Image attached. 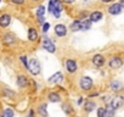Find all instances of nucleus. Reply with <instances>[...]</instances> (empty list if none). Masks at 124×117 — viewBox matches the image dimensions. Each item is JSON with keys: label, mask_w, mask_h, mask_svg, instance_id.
<instances>
[{"label": "nucleus", "mask_w": 124, "mask_h": 117, "mask_svg": "<svg viewBox=\"0 0 124 117\" xmlns=\"http://www.w3.org/2000/svg\"><path fill=\"white\" fill-rule=\"evenodd\" d=\"M33 1H37V0H33Z\"/></svg>", "instance_id": "40"}, {"label": "nucleus", "mask_w": 124, "mask_h": 117, "mask_svg": "<svg viewBox=\"0 0 124 117\" xmlns=\"http://www.w3.org/2000/svg\"><path fill=\"white\" fill-rule=\"evenodd\" d=\"M63 3H66V4H72V3H74L76 0H62Z\"/></svg>", "instance_id": "34"}, {"label": "nucleus", "mask_w": 124, "mask_h": 117, "mask_svg": "<svg viewBox=\"0 0 124 117\" xmlns=\"http://www.w3.org/2000/svg\"><path fill=\"white\" fill-rule=\"evenodd\" d=\"M11 3H14L16 5H22V4H24V0H11Z\"/></svg>", "instance_id": "32"}, {"label": "nucleus", "mask_w": 124, "mask_h": 117, "mask_svg": "<svg viewBox=\"0 0 124 117\" xmlns=\"http://www.w3.org/2000/svg\"><path fill=\"white\" fill-rule=\"evenodd\" d=\"M101 1H102V3H111L112 0H101Z\"/></svg>", "instance_id": "38"}, {"label": "nucleus", "mask_w": 124, "mask_h": 117, "mask_svg": "<svg viewBox=\"0 0 124 117\" xmlns=\"http://www.w3.org/2000/svg\"><path fill=\"white\" fill-rule=\"evenodd\" d=\"M102 18V12L100 11H94L90 14V21L91 22H99Z\"/></svg>", "instance_id": "18"}, {"label": "nucleus", "mask_w": 124, "mask_h": 117, "mask_svg": "<svg viewBox=\"0 0 124 117\" xmlns=\"http://www.w3.org/2000/svg\"><path fill=\"white\" fill-rule=\"evenodd\" d=\"M10 23H11V16H10V15L3 14L1 16H0V27L6 28Z\"/></svg>", "instance_id": "10"}, {"label": "nucleus", "mask_w": 124, "mask_h": 117, "mask_svg": "<svg viewBox=\"0 0 124 117\" xmlns=\"http://www.w3.org/2000/svg\"><path fill=\"white\" fill-rule=\"evenodd\" d=\"M3 94H4L6 98H14V96H15V92H12V90H10V89H8V88H5V89L3 90Z\"/></svg>", "instance_id": "26"}, {"label": "nucleus", "mask_w": 124, "mask_h": 117, "mask_svg": "<svg viewBox=\"0 0 124 117\" xmlns=\"http://www.w3.org/2000/svg\"><path fill=\"white\" fill-rule=\"evenodd\" d=\"M28 39L31 42H37L38 40V32L34 28H29L28 29Z\"/></svg>", "instance_id": "19"}, {"label": "nucleus", "mask_w": 124, "mask_h": 117, "mask_svg": "<svg viewBox=\"0 0 124 117\" xmlns=\"http://www.w3.org/2000/svg\"><path fill=\"white\" fill-rule=\"evenodd\" d=\"M44 14H45V8L44 6H39L38 10H37V16L38 17H44Z\"/></svg>", "instance_id": "28"}, {"label": "nucleus", "mask_w": 124, "mask_h": 117, "mask_svg": "<svg viewBox=\"0 0 124 117\" xmlns=\"http://www.w3.org/2000/svg\"><path fill=\"white\" fill-rule=\"evenodd\" d=\"M123 11V8L120 6V4L118 3V4H112L109 8H108V14L109 15H119L120 12Z\"/></svg>", "instance_id": "9"}, {"label": "nucleus", "mask_w": 124, "mask_h": 117, "mask_svg": "<svg viewBox=\"0 0 124 117\" xmlns=\"http://www.w3.org/2000/svg\"><path fill=\"white\" fill-rule=\"evenodd\" d=\"M28 117H34V111L31 109L29 110V113H28Z\"/></svg>", "instance_id": "35"}, {"label": "nucleus", "mask_w": 124, "mask_h": 117, "mask_svg": "<svg viewBox=\"0 0 124 117\" xmlns=\"http://www.w3.org/2000/svg\"><path fill=\"white\" fill-rule=\"evenodd\" d=\"M109 98H111L109 95H105V96H102V101H106V102H108V104H109V102H111V100H112V99H109Z\"/></svg>", "instance_id": "33"}, {"label": "nucleus", "mask_w": 124, "mask_h": 117, "mask_svg": "<svg viewBox=\"0 0 124 117\" xmlns=\"http://www.w3.org/2000/svg\"><path fill=\"white\" fill-rule=\"evenodd\" d=\"M63 10L62 8V4H61V0H54V16L56 18H58L61 16V11Z\"/></svg>", "instance_id": "5"}, {"label": "nucleus", "mask_w": 124, "mask_h": 117, "mask_svg": "<svg viewBox=\"0 0 124 117\" xmlns=\"http://www.w3.org/2000/svg\"><path fill=\"white\" fill-rule=\"evenodd\" d=\"M55 33L57 37H65L67 34V28L65 25H56L55 26Z\"/></svg>", "instance_id": "11"}, {"label": "nucleus", "mask_w": 124, "mask_h": 117, "mask_svg": "<svg viewBox=\"0 0 124 117\" xmlns=\"http://www.w3.org/2000/svg\"><path fill=\"white\" fill-rule=\"evenodd\" d=\"M43 48H44L46 51L51 52V54H54V52L56 51V46H55V44H54L49 38H46V39L43 42Z\"/></svg>", "instance_id": "6"}, {"label": "nucleus", "mask_w": 124, "mask_h": 117, "mask_svg": "<svg viewBox=\"0 0 124 117\" xmlns=\"http://www.w3.org/2000/svg\"><path fill=\"white\" fill-rule=\"evenodd\" d=\"M49 12H54V0H50V3H49Z\"/></svg>", "instance_id": "31"}, {"label": "nucleus", "mask_w": 124, "mask_h": 117, "mask_svg": "<svg viewBox=\"0 0 124 117\" xmlns=\"http://www.w3.org/2000/svg\"><path fill=\"white\" fill-rule=\"evenodd\" d=\"M38 113L41 117H49V113H47V110H46V104H41L38 107Z\"/></svg>", "instance_id": "20"}, {"label": "nucleus", "mask_w": 124, "mask_h": 117, "mask_svg": "<svg viewBox=\"0 0 124 117\" xmlns=\"http://www.w3.org/2000/svg\"><path fill=\"white\" fill-rule=\"evenodd\" d=\"M82 101H83V99H82V98H80V99H79V100H78V104H79V105H80V104H82Z\"/></svg>", "instance_id": "39"}, {"label": "nucleus", "mask_w": 124, "mask_h": 117, "mask_svg": "<svg viewBox=\"0 0 124 117\" xmlns=\"http://www.w3.org/2000/svg\"><path fill=\"white\" fill-rule=\"evenodd\" d=\"M91 27V21L90 20H84L80 21V31H88Z\"/></svg>", "instance_id": "21"}, {"label": "nucleus", "mask_w": 124, "mask_h": 117, "mask_svg": "<svg viewBox=\"0 0 124 117\" xmlns=\"http://www.w3.org/2000/svg\"><path fill=\"white\" fill-rule=\"evenodd\" d=\"M62 110H63V112L67 113V115H72L73 113V109H72V106L70 104H63L62 105Z\"/></svg>", "instance_id": "24"}, {"label": "nucleus", "mask_w": 124, "mask_h": 117, "mask_svg": "<svg viewBox=\"0 0 124 117\" xmlns=\"http://www.w3.org/2000/svg\"><path fill=\"white\" fill-rule=\"evenodd\" d=\"M66 70L70 72V73H74L77 70H78V65L74 60H72V58H70V60L66 61Z\"/></svg>", "instance_id": "7"}, {"label": "nucleus", "mask_w": 124, "mask_h": 117, "mask_svg": "<svg viewBox=\"0 0 124 117\" xmlns=\"http://www.w3.org/2000/svg\"><path fill=\"white\" fill-rule=\"evenodd\" d=\"M108 65H109L111 68L118 70V68H120V67L123 66V61H122V58H120L119 56H114V57H112L111 60H109Z\"/></svg>", "instance_id": "4"}, {"label": "nucleus", "mask_w": 124, "mask_h": 117, "mask_svg": "<svg viewBox=\"0 0 124 117\" xmlns=\"http://www.w3.org/2000/svg\"><path fill=\"white\" fill-rule=\"evenodd\" d=\"M109 104L112 105V107L114 110H118L119 107H122L124 105V96L123 95H116V96L112 98V100H111Z\"/></svg>", "instance_id": "3"}, {"label": "nucleus", "mask_w": 124, "mask_h": 117, "mask_svg": "<svg viewBox=\"0 0 124 117\" xmlns=\"http://www.w3.org/2000/svg\"><path fill=\"white\" fill-rule=\"evenodd\" d=\"M15 116V112H14V110L12 109H5L4 111H3V113H1V117H14Z\"/></svg>", "instance_id": "23"}, {"label": "nucleus", "mask_w": 124, "mask_h": 117, "mask_svg": "<svg viewBox=\"0 0 124 117\" xmlns=\"http://www.w3.org/2000/svg\"><path fill=\"white\" fill-rule=\"evenodd\" d=\"M105 109H106V116H107V117H114L116 110L112 107V105H111V104H107Z\"/></svg>", "instance_id": "22"}, {"label": "nucleus", "mask_w": 124, "mask_h": 117, "mask_svg": "<svg viewBox=\"0 0 124 117\" xmlns=\"http://www.w3.org/2000/svg\"><path fill=\"white\" fill-rule=\"evenodd\" d=\"M15 42H16L15 34H12V33H6V34H4V37H3V43H4V44L11 45V44H14Z\"/></svg>", "instance_id": "12"}, {"label": "nucleus", "mask_w": 124, "mask_h": 117, "mask_svg": "<svg viewBox=\"0 0 124 117\" xmlns=\"http://www.w3.org/2000/svg\"><path fill=\"white\" fill-rule=\"evenodd\" d=\"M96 112H97V117H107L106 116V109L105 107H99Z\"/></svg>", "instance_id": "27"}, {"label": "nucleus", "mask_w": 124, "mask_h": 117, "mask_svg": "<svg viewBox=\"0 0 124 117\" xmlns=\"http://www.w3.org/2000/svg\"><path fill=\"white\" fill-rule=\"evenodd\" d=\"M38 21H39V23H41V25L45 23V22H44V17H38Z\"/></svg>", "instance_id": "36"}, {"label": "nucleus", "mask_w": 124, "mask_h": 117, "mask_svg": "<svg viewBox=\"0 0 124 117\" xmlns=\"http://www.w3.org/2000/svg\"><path fill=\"white\" fill-rule=\"evenodd\" d=\"M62 79H63V75H62L61 72H57V73H55L54 76H51V77L49 78V83L57 84V83H60Z\"/></svg>", "instance_id": "13"}, {"label": "nucleus", "mask_w": 124, "mask_h": 117, "mask_svg": "<svg viewBox=\"0 0 124 117\" xmlns=\"http://www.w3.org/2000/svg\"><path fill=\"white\" fill-rule=\"evenodd\" d=\"M111 89L113 90V92H116V93H118V92H120L122 89H123V83L122 82H119V81H112L111 82Z\"/></svg>", "instance_id": "15"}, {"label": "nucleus", "mask_w": 124, "mask_h": 117, "mask_svg": "<svg viewBox=\"0 0 124 117\" xmlns=\"http://www.w3.org/2000/svg\"><path fill=\"white\" fill-rule=\"evenodd\" d=\"M93 64L96 66V67H102L103 64H105V57L101 55V54H96L93 56Z\"/></svg>", "instance_id": "8"}, {"label": "nucleus", "mask_w": 124, "mask_h": 117, "mask_svg": "<svg viewBox=\"0 0 124 117\" xmlns=\"http://www.w3.org/2000/svg\"><path fill=\"white\" fill-rule=\"evenodd\" d=\"M93 79L90 78V77H82L80 78V82H79V85H80V88L83 89V90H90L91 88H93Z\"/></svg>", "instance_id": "2"}, {"label": "nucleus", "mask_w": 124, "mask_h": 117, "mask_svg": "<svg viewBox=\"0 0 124 117\" xmlns=\"http://www.w3.org/2000/svg\"><path fill=\"white\" fill-rule=\"evenodd\" d=\"M28 71L33 76H37V75L40 73V64L37 58H31V61L28 64Z\"/></svg>", "instance_id": "1"}, {"label": "nucleus", "mask_w": 124, "mask_h": 117, "mask_svg": "<svg viewBox=\"0 0 124 117\" xmlns=\"http://www.w3.org/2000/svg\"><path fill=\"white\" fill-rule=\"evenodd\" d=\"M17 85H18L20 88H26V87L28 85V78H27L26 76H23V75L18 76V77H17Z\"/></svg>", "instance_id": "14"}, {"label": "nucleus", "mask_w": 124, "mask_h": 117, "mask_svg": "<svg viewBox=\"0 0 124 117\" xmlns=\"http://www.w3.org/2000/svg\"><path fill=\"white\" fill-rule=\"evenodd\" d=\"M49 28H50V23H49V22L43 25V32H44V33H46V32L49 31Z\"/></svg>", "instance_id": "30"}, {"label": "nucleus", "mask_w": 124, "mask_h": 117, "mask_svg": "<svg viewBox=\"0 0 124 117\" xmlns=\"http://www.w3.org/2000/svg\"><path fill=\"white\" fill-rule=\"evenodd\" d=\"M95 107H96V102L93 100H86L84 102V110L86 112H91L93 110H95Z\"/></svg>", "instance_id": "16"}, {"label": "nucleus", "mask_w": 124, "mask_h": 117, "mask_svg": "<svg viewBox=\"0 0 124 117\" xmlns=\"http://www.w3.org/2000/svg\"><path fill=\"white\" fill-rule=\"evenodd\" d=\"M47 99H49L50 102H60V101H61V96H60V94H57V93H55V92L49 93Z\"/></svg>", "instance_id": "17"}, {"label": "nucleus", "mask_w": 124, "mask_h": 117, "mask_svg": "<svg viewBox=\"0 0 124 117\" xmlns=\"http://www.w3.org/2000/svg\"><path fill=\"white\" fill-rule=\"evenodd\" d=\"M119 4H120V6H122V8H123V10H124V0H120Z\"/></svg>", "instance_id": "37"}, {"label": "nucleus", "mask_w": 124, "mask_h": 117, "mask_svg": "<svg viewBox=\"0 0 124 117\" xmlns=\"http://www.w3.org/2000/svg\"><path fill=\"white\" fill-rule=\"evenodd\" d=\"M20 58H21V61L23 62V65H24V67H26V68L28 70V64H29V62L27 61V56H21Z\"/></svg>", "instance_id": "29"}, {"label": "nucleus", "mask_w": 124, "mask_h": 117, "mask_svg": "<svg viewBox=\"0 0 124 117\" xmlns=\"http://www.w3.org/2000/svg\"><path fill=\"white\" fill-rule=\"evenodd\" d=\"M0 117H1V116H0Z\"/></svg>", "instance_id": "41"}, {"label": "nucleus", "mask_w": 124, "mask_h": 117, "mask_svg": "<svg viewBox=\"0 0 124 117\" xmlns=\"http://www.w3.org/2000/svg\"><path fill=\"white\" fill-rule=\"evenodd\" d=\"M71 29H72L73 32H76V31H80V21H79V20H76V21L71 25Z\"/></svg>", "instance_id": "25"}]
</instances>
